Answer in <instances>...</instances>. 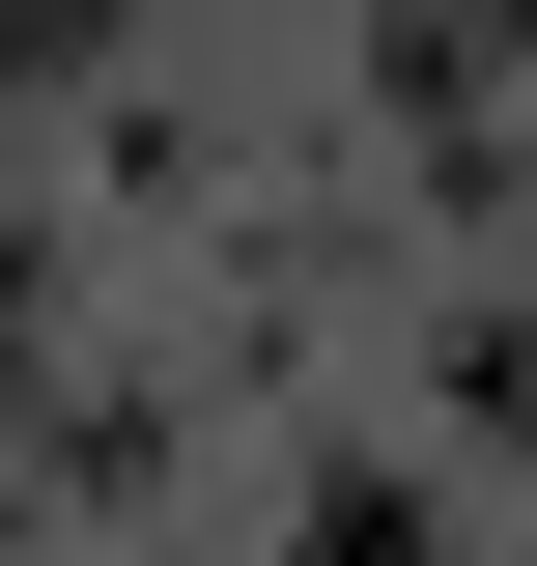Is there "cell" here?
Instances as JSON below:
<instances>
[{"label": "cell", "instance_id": "obj_1", "mask_svg": "<svg viewBox=\"0 0 537 566\" xmlns=\"http://www.w3.org/2000/svg\"><path fill=\"white\" fill-rule=\"evenodd\" d=\"M29 29H114V0H0V57H29Z\"/></svg>", "mask_w": 537, "mask_h": 566}]
</instances>
